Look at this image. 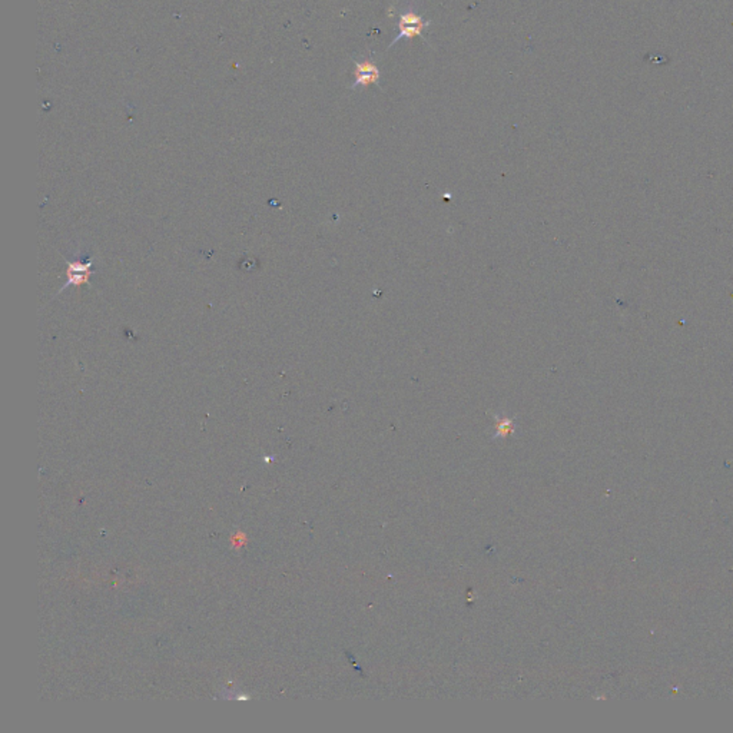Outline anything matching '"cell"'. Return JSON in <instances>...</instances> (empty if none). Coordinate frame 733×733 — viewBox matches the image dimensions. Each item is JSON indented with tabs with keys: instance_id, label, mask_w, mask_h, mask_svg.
<instances>
[{
	"instance_id": "2",
	"label": "cell",
	"mask_w": 733,
	"mask_h": 733,
	"mask_svg": "<svg viewBox=\"0 0 733 733\" xmlns=\"http://www.w3.org/2000/svg\"><path fill=\"white\" fill-rule=\"evenodd\" d=\"M68 262V281L62 286L61 292L72 285H83L89 284L90 276L95 274L93 269V259L89 252H80L78 258L75 259H66ZM59 292V294H61Z\"/></svg>"
},
{
	"instance_id": "1",
	"label": "cell",
	"mask_w": 733,
	"mask_h": 733,
	"mask_svg": "<svg viewBox=\"0 0 733 733\" xmlns=\"http://www.w3.org/2000/svg\"><path fill=\"white\" fill-rule=\"evenodd\" d=\"M398 18H400V21H398V35L393 39V42L390 43L388 49H391L401 39L411 41V39L418 36L424 42H427V39L424 38L422 32H424V29L430 28V25H431L430 21H424V18L421 15H418L412 8H407L405 11H402L398 15Z\"/></svg>"
},
{
	"instance_id": "3",
	"label": "cell",
	"mask_w": 733,
	"mask_h": 733,
	"mask_svg": "<svg viewBox=\"0 0 733 733\" xmlns=\"http://www.w3.org/2000/svg\"><path fill=\"white\" fill-rule=\"evenodd\" d=\"M353 62L355 63V71H354L355 80L350 86L351 90H357L358 88H368L371 85H375L381 89V86H380L381 72H380L378 66L375 65V62L373 61L371 52H370L368 58H364L361 61H357L355 58H353Z\"/></svg>"
}]
</instances>
